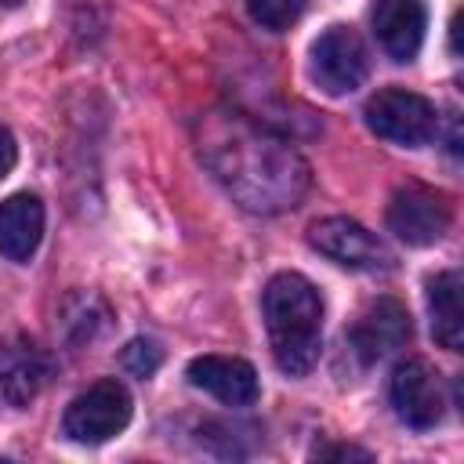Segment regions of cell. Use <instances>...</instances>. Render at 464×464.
<instances>
[{"instance_id": "18", "label": "cell", "mask_w": 464, "mask_h": 464, "mask_svg": "<svg viewBox=\"0 0 464 464\" xmlns=\"http://www.w3.org/2000/svg\"><path fill=\"white\" fill-rule=\"evenodd\" d=\"M14 160H18V149H14V138H11V130L7 127H0V181L11 174V167H14Z\"/></svg>"}, {"instance_id": "15", "label": "cell", "mask_w": 464, "mask_h": 464, "mask_svg": "<svg viewBox=\"0 0 464 464\" xmlns=\"http://www.w3.org/2000/svg\"><path fill=\"white\" fill-rule=\"evenodd\" d=\"M243 4H246L250 18L257 25L272 29V33H283V29H290L304 14V4L308 0H243Z\"/></svg>"}, {"instance_id": "5", "label": "cell", "mask_w": 464, "mask_h": 464, "mask_svg": "<svg viewBox=\"0 0 464 464\" xmlns=\"http://www.w3.org/2000/svg\"><path fill=\"white\" fill-rule=\"evenodd\" d=\"M453 221V207L446 199V192L431 188V185H399L388 199V228L410 243V246H431L446 236Z\"/></svg>"}, {"instance_id": "17", "label": "cell", "mask_w": 464, "mask_h": 464, "mask_svg": "<svg viewBox=\"0 0 464 464\" xmlns=\"http://www.w3.org/2000/svg\"><path fill=\"white\" fill-rule=\"evenodd\" d=\"M315 457H323V460H330V457H337V460H370V453L366 450H359V446H344V442H337V446H319L315 450Z\"/></svg>"}, {"instance_id": "8", "label": "cell", "mask_w": 464, "mask_h": 464, "mask_svg": "<svg viewBox=\"0 0 464 464\" xmlns=\"http://www.w3.org/2000/svg\"><path fill=\"white\" fill-rule=\"evenodd\" d=\"M392 406L410 428H435L446 410L442 377L424 359H406L392 373Z\"/></svg>"}, {"instance_id": "1", "label": "cell", "mask_w": 464, "mask_h": 464, "mask_svg": "<svg viewBox=\"0 0 464 464\" xmlns=\"http://www.w3.org/2000/svg\"><path fill=\"white\" fill-rule=\"evenodd\" d=\"M199 160L239 207L257 214L290 210L308 188V163L283 138L236 112L203 123Z\"/></svg>"}, {"instance_id": "6", "label": "cell", "mask_w": 464, "mask_h": 464, "mask_svg": "<svg viewBox=\"0 0 464 464\" xmlns=\"http://www.w3.org/2000/svg\"><path fill=\"white\" fill-rule=\"evenodd\" d=\"M312 80L326 94H348L366 80L370 54L362 36L352 25H330L315 44H312Z\"/></svg>"}, {"instance_id": "16", "label": "cell", "mask_w": 464, "mask_h": 464, "mask_svg": "<svg viewBox=\"0 0 464 464\" xmlns=\"http://www.w3.org/2000/svg\"><path fill=\"white\" fill-rule=\"evenodd\" d=\"M160 348H156V341H145V337H134L123 352H120V362H123V370L127 373H134V377H152L156 370H160Z\"/></svg>"}, {"instance_id": "19", "label": "cell", "mask_w": 464, "mask_h": 464, "mask_svg": "<svg viewBox=\"0 0 464 464\" xmlns=\"http://www.w3.org/2000/svg\"><path fill=\"white\" fill-rule=\"evenodd\" d=\"M0 4H7V7H14V4H22V0H0Z\"/></svg>"}, {"instance_id": "3", "label": "cell", "mask_w": 464, "mask_h": 464, "mask_svg": "<svg viewBox=\"0 0 464 464\" xmlns=\"http://www.w3.org/2000/svg\"><path fill=\"white\" fill-rule=\"evenodd\" d=\"M366 127L384 141L417 149L435 138L439 116L424 94H413L406 87H384L366 102Z\"/></svg>"}, {"instance_id": "12", "label": "cell", "mask_w": 464, "mask_h": 464, "mask_svg": "<svg viewBox=\"0 0 464 464\" xmlns=\"http://www.w3.org/2000/svg\"><path fill=\"white\" fill-rule=\"evenodd\" d=\"M47 381V359L29 337H11L0 348V395L7 406H29Z\"/></svg>"}, {"instance_id": "14", "label": "cell", "mask_w": 464, "mask_h": 464, "mask_svg": "<svg viewBox=\"0 0 464 464\" xmlns=\"http://www.w3.org/2000/svg\"><path fill=\"white\" fill-rule=\"evenodd\" d=\"M428 308H431V334L442 348L460 352L464 344V308H460V272H439L428 279Z\"/></svg>"}, {"instance_id": "9", "label": "cell", "mask_w": 464, "mask_h": 464, "mask_svg": "<svg viewBox=\"0 0 464 464\" xmlns=\"http://www.w3.org/2000/svg\"><path fill=\"white\" fill-rule=\"evenodd\" d=\"M410 334H413L410 312L395 297H377L373 304H366V312L352 326V348L362 362H377V359L406 348Z\"/></svg>"}, {"instance_id": "11", "label": "cell", "mask_w": 464, "mask_h": 464, "mask_svg": "<svg viewBox=\"0 0 464 464\" xmlns=\"http://www.w3.org/2000/svg\"><path fill=\"white\" fill-rule=\"evenodd\" d=\"M424 4L420 0H377L370 11V25L377 44L395 58L410 62L424 44Z\"/></svg>"}, {"instance_id": "2", "label": "cell", "mask_w": 464, "mask_h": 464, "mask_svg": "<svg viewBox=\"0 0 464 464\" xmlns=\"http://www.w3.org/2000/svg\"><path fill=\"white\" fill-rule=\"evenodd\" d=\"M261 308H265V326H268V344H272L276 366L290 377L308 373L323 348L319 290L297 272H279L268 279Z\"/></svg>"}, {"instance_id": "4", "label": "cell", "mask_w": 464, "mask_h": 464, "mask_svg": "<svg viewBox=\"0 0 464 464\" xmlns=\"http://www.w3.org/2000/svg\"><path fill=\"white\" fill-rule=\"evenodd\" d=\"M127 420H130V392L116 377H102L69 402V410L62 417V431L72 442L98 446V442H109L112 435H120L127 428Z\"/></svg>"}, {"instance_id": "10", "label": "cell", "mask_w": 464, "mask_h": 464, "mask_svg": "<svg viewBox=\"0 0 464 464\" xmlns=\"http://www.w3.org/2000/svg\"><path fill=\"white\" fill-rule=\"evenodd\" d=\"M188 381L225 406H250L261 392L254 366L236 355H196L188 362Z\"/></svg>"}, {"instance_id": "7", "label": "cell", "mask_w": 464, "mask_h": 464, "mask_svg": "<svg viewBox=\"0 0 464 464\" xmlns=\"http://www.w3.org/2000/svg\"><path fill=\"white\" fill-rule=\"evenodd\" d=\"M308 243L326 254L330 261L359 272H388L395 265V254L377 239L370 228H362L352 218H323L308 228Z\"/></svg>"}, {"instance_id": "13", "label": "cell", "mask_w": 464, "mask_h": 464, "mask_svg": "<svg viewBox=\"0 0 464 464\" xmlns=\"http://www.w3.org/2000/svg\"><path fill=\"white\" fill-rule=\"evenodd\" d=\"M44 236V203L33 192H14L0 203V254L7 261H29Z\"/></svg>"}]
</instances>
